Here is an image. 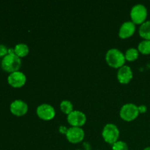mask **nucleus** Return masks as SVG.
<instances>
[{
  "label": "nucleus",
  "instance_id": "f257e3e1",
  "mask_svg": "<svg viewBox=\"0 0 150 150\" xmlns=\"http://www.w3.org/2000/svg\"><path fill=\"white\" fill-rule=\"evenodd\" d=\"M105 61L113 68H120L125 65L126 59L125 54L117 48H111L105 54Z\"/></svg>",
  "mask_w": 150,
  "mask_h": 150
},
{
  "label": "nucleus",
  "instance_id": "f03ea898",
  "mask_svg": "<svg viewBox=\"0 0 150 150\" xmlns=\"http://www.w3.org/2000/svg\"><path fill=\"white\" fill-rule=\"evenodd\" d=\"M21 66V60L15 53H9L1 60V67L7 73L18 71Z\"/></svg>",
  "mask_w": 150,
  "mask_h": 150
},
{
  "label": "nucleus",
  "instance_id": "7ed1b4c3",
  "mask_svg": "<svg viewBox=\"0 0 150 150\" xmlns=\"http://www.w3.org/2000/svg\"><path fill=\"white\" fill-rule=\"evenodd\" d=\"M130 15L131 21H133L135 24L142 25L146 21L147 18V9L144 4H136L131 8Z\"/></svg>",
  "mask_w": 150,
  "mask_h": 150
},
{
  "label": "nucleus",
  "instance_id": "20e7f679",
  "mask_svg": "<svg viewBox=\"0 0 150 150\" xmlns=\"http://www.w3.org/2000/svg\"><path fill=\"white\" fill-rule=\"evenodd\" d=\"M102 136L105 142L109 144H114L118 141L120 137V130L118 127L113 123H108L103 129Z\"/></svg>",
  "mask_w": 150,
  "mask_h": 150
},
{
  "label": "nucleus",
  "instance_id": "39448f33",
  "mask_svg": "<svg viewBox=\"0 0 150 150\" xmlns=\"http://www.w3.org/2000/svg\"><path fill=\"white\" fill-rule=\"evenodd\" d=\"M139 114V107L134 103L125 104L120 111V117L126 122H131L136 120Z\"/></svg>",
  "mask_w": 150,
  "mask_h": 150
},
{
  "label": "nucleus",
  "instance_id": "423d86ee",
  "mask_svg": "<svg viewBox=\"0 0 150 150\" xmlns=\"http://www.w3.org/2000/svg\"><path fill=\"white\" fill-rule=\"evenodd\" d=\"M36 113L40 119L45 121L51 120L56 115V111L54 107L48 103H42L38 105L36 109Z\"/></svg>",
  "mask_w": 150,
  "mask_h": 150
},
{
  "label": "nucleus",
  "instance_id": "0eeeda50",
  "mask_svg": "<svg viewBox=\"0 0 150 150\" xmlns=\"http://www.w3.org/2000/svg\"><path fill=\"white\" fill-rule=\"evenodd\" d=\"M67 120L72 127H81L86 123V117L82 111L74 110L67 115Z\"/></svg>",
  "mask_w": 150,
  "mask_h": 150
},
{
  "label": "nucleus",
  "instance_id": "6e6552de",
  "mask_svg": "<svg viewBox=\"0 0 150 150\" xmlns=\"http://www.w3.org/2000/svg\"><path fill=\"white\" fill-rule=\"evenodd\" d=\"M65 136L69 142L72 144H78L83 140L85 133L81 127H71L68 128Z\"/></svg>",
  "mask_w": 150,
  "mask_h": 150
},
{
  "label": "nucleus",
  "instance_id": "1a4fd4ad",
  "mask_svg": "<svg viewBox=\"0 0 150 150\" xmlns=\"http://www.w3.org/2000/svg\"><path fill=\"white\" fill-rule=\"evenodd\" d=\"M8 83L14 88L22 87L26 83V77L23 73L21 71H16L9 75L7 78Z\"/></svg>",
  "mask_w": 150,
  "mask_h": 150
},
{
  "label": "nucleus",
  "instance_id": "9d476101",
  "mask_svg": "<svg viewBox=\"0 0 150 150\" xmlns=\"http://www.w3.org/2000/svg\"><path fill=\"white\" fill-rule=\"evenodd\" d=\"M10 111L12 114L17 117H22L27 113L28 105L21 100H16L10 104Z\"/></svg>",
  "mask_w": 150,
  "mask_h": 150
},
{
  "label": "nucleus",
  "instance_id": "9b49d317",
  "mask_svg": "<svg viewBox=\"0 0 150 150\" xmlns=\"http://www.w3.org/2000/svg\"><path fill=\"white\" fill-rule=\"evenodd\" d=\"M133 76L131 67L127 65H124L119 68L117 71V78L120 83L127 84L132 80Z\"/></svg>",
  "mask_w": 150,
  "mask_h": 150
},
{
  "label": "nucleus",
  "instance_id": "f8f14e48",
  "mask_svg": "<svg viewBox=\"0 0 150 150\" xmlns=\"http://www.w3.org/2000/svg\"><path fill=\"white\" fill-rule=\"evenodd\" d=\"M136 32V24L131 21L124 22L119 29V37L122 39L130 38Z\"/></svg>",
  "mask_w": 150,
  "mask_h": 150
},
{
  "label": "nucleus",
  "instance_id": "ddd939ff",
  "mask_svg": "<svg viewBox=\"0 0 150 150\" xmlns=\"http://www.w3.org/2000/svg\"><path fill=\"white\" fill-rule=\"evenodd\" d=\"M139 35L144 38V40H150V20L146 21L140 26L139 30Z\"/></svg>",
  "mask_w": 150,
  "mask_h": 150
},
{
  "label": "nucleus",
  "instance_id": "4468645a",
  "mask_svg": "<svg viewBox=\"0 0 150 150\" xmlns=\"http://www.w3.org/2000/svg\"><path fill=\"white\" fill-rule=\"evenodd\" d=\"M14 52L18 57H24L29 53V48L26 44L18 43L15 46Z\"/></svg>",
  "mask_w": 150,
  "mask_h": 150
},
{
  "label": "nucleus",
  "instance_id": "2eb2a0df",
  "mask_svg": "<svg viewBox=\"0 0 150 150\" xmlns=\"http://www.w3.org/2000/svg\"><path fill=\"white\" fill-rule=\"evenodd\" d=\"M139 51L137 48H130L126 51L125 54L126 61L128 62H133L139 58Z\"/></svg>",
  "mask_w": 150,
  "mask_h": 150
},
{
  "label": "nucleus",
  "instance_id": "dca6fc26",
  "mask_svg": "<svg viewBox=\"0 0 150 150\" xmlns=\"http://www.w3.org/2000/svg\"><path fill=\"white\" fill-rule=\"evenodd\" d=\"M138 50L139 53L144 55L150 54V40H143L141 41L138 45Z\"/></svg>",
  "mask_w": 150,
  "mask_h": 150
},
{
  "label": "nucleus",
  "instance_id": "f3484780",
  "mask_svg": "<svg viewBox=\"0 0 150 150\" xmlns=\"http://www.w3.org/2000/svg\"><path fill=\"white\" fill-rule=\"evenodd\" d=\"M60 109L62 111L64 114H70L72 111H73V105L70 101L67 100H62L60 103Z\"/></svg>",
  "mask_w": 150,
  "mask_h": 150
},
{
  "label": "nucleus",
  "instance_id": "a211bd4d",
  "mask_svg": "<svg viewBox=\"0 0 150 150\" xmlns=\"http://www.w3.org/2000/svg\"><path fill=\"white\" fill-rule=\"evenodd\" d=\"M112 150H128V145L123 141H117L112 144Z\"/></svg>",
  "mask_w": 150,
  "mask_h": 150
},
{
  "label": "nucleus",
  "instance_id": "6ab92c4d",
  "mask_svg": "<svg viewBox=\"0 0 150 150\" xmlns=\"http://www.w3.org/2000/svg\"><path fill=\"white\" fill-rule=\"evenodd\" d=\"M9 49L4 45H0V57H5L8 54Z\"/></svg>",
  "mask_w": 150,
  "mask_h": 150
},
{
  "label": "nucleus",
  "instance_id": "aec40b11",
  "mask_svg": "<svg viewBox=\"0 0 150 150\" xmlns=\"http://www.w3.org/2000/svg\"><path fill=\"white\" fill-rule=\"evenodd\" d=\"M138 107H139V111L140 114H144V113L146 112V110H147V108H146V105H141L140 106Z\"/></svg>",
  "mask_w": 150,
  "mask_h": 150
},
{
  "label": "nucleus",
  "instance_id": "412c9836",
  "mask_svg": "<svg viewBox=\"0 0 150 150\" xmlns=\"http://www.w3.org/2000/svg\"><path fill=\"white\" fill-rule=\"evenodd\" d=\"M67 130H68V128H67V127H65V126H60L59 128V131L61 133H62V134H65L67 133Z\"/></svg>",
  "mask_w": 150,
  "mask_h": 150
},
{
  "label": "nucleus",
  "instance_id": "4be33fe9",
  "mask_svg": "<svg viewBox=\"0 0 150 150\" xmlns=\"http://www.w3.org/2000/svg\"><path fill=\"white\" fill-rule=\"evenodd\" d=\"M143 150H150V146H148V147L144 148Z\"/></svg>",
  "mask_w": 150,
  "mask_h": 150
},
{
  "label": "nucleus",
  "instance_id": "5701e85b",
  "mask_svg": "<svg viewBox=\"0 0 150 150\" xmlns=\"http://www.w3.org/2000/svg\"><path fill=\"white\" fill-rule=\"evenodd\" d=\"M77 150H81V149H77Z\"/></svg>",
  "mask_w": 150,
  "mask_h": 150
}]
</instances>
